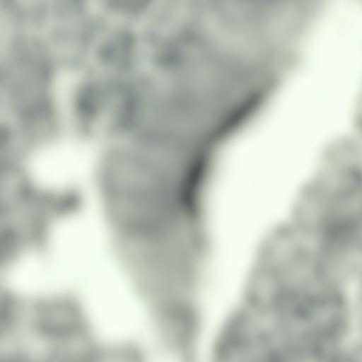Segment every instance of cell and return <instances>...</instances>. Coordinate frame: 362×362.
Instances as JSON below:
<instances>
[{
    "label": "cell",
    "mask_w": 362,
    "mask_h": 362,
    "mask_svg": "<svg viewBox=\"0 0 362 362\" xmlns=\"http://www.w3.org/2000/svg\"><path fill=\"white\" fill-rule=\"evenodd\" d=\"M37 325L45 335L55 339H69L82 331V318L75 309L44 307L37 314Z\"/></svg>",
    "instance_id": "obj_1"
}]
</instances>
